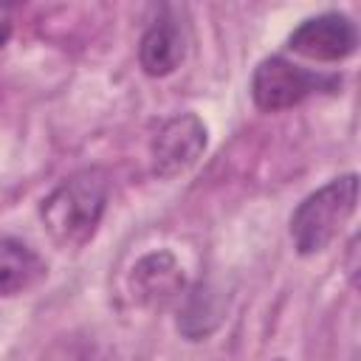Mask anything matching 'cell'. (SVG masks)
<instances>
[{
	"label": "cell",
	"mask_w": 361,
	"mask_h": 361,
	"mask_svg": "<svg viewBox=\"0 0 361 361\" xmlns=\"http://www.w3.org/2000/svg\"><path fill=\"white\" fill-rule=\"evenodd\" d=\"M110 197L104 169L90 166L65 178L39 203V220L59 248H82L99 228Z\"/></svg>",
	"instance_id": "1"
},
{
	"label": "cell",
	"mask_w": 361,
	"mask_h": 361,
	"mask_svg": "<svg viewBox=\"0 0 361 361\" xmlns=\"http://www.w3.org/2000/svg\"><path fill=\"white\" fill-rule=\"evenodd\" d=\"M358 203V175L347 172L341 178L327 180L322 189L310 192L290 214V240L299 257L322 254L347 220L355 214Z\"/></svg>",
	"instance_id": "2"
},
{
	"label": "cell",
	"mask_w": 361,
	"mask_h": 361,
	"mask_svg": "<svg viewBox=\"0 0 361 361\" xmlns=\"http://www.w3.org/2000/svg\"><path fill=\"white\" fill-rule=\"evenodd\" d=\"M338 87V73L307 71L288 56H265L251 73V99L265 113L290 110L316 93H336Z\"/></svg>",
	"instance_id": "3"
},
{
	"label": "cell",
	"mask_w": 361,
	"mask_h": 361,
	"mask_svg": "<svg viewBox=\"0 0 361 361\" xmlns=\"http://www.w3.org/2000/svg\"><path fill=\"white\" fill-rule=\"evenodd\" d=\"M206 141H209V130L197 113H178L166 118L149 144L152 172L164 180L189 172L206 152Z\"/></svg>",
	"instance_id": "4"
},
{
	"label": "cell",
	"mask_w": 361,
	"mask_h": 361,
	"mask_svg": "<svg viewBox=\"0 0 361 361\" xmlns=\"http://www.w3.org/2000/svg\"><path fill=\"white\" fill-rule=\"evenodd\" d=\"M288 48L313 62H341L355 54L358 31L344 11H322L288 34Z\"/></svg>",
	"instance_id": "5"
},
{
	"label": "cell",
	"mask_w": 361,
	"mask_h": 361,
	"mask_svg": "<svg viewBox=\"0 0 361 361\" xmlns=\"http://www.w3.org/2000/svg\"><path fill=\"white\" fill-rule=\"evenodd\" d=\"M130 293L141 307L161 310L180 302L186 293V276L178 257L166 248L144 254L130 271Z\"/></svg>",
	"instance_id": "6"
},
{
	"label": "cell",
	"mask_w": 361,
	"mask_h": 361,
	"mask_svg": "<svg viewBox=\"0 0 361 361\" xmlns=\"http://www.w3.org/2000/svg\"><path fill=\"white\" fill-rule=\"evenodd\" d=\"M186 59V28L183 23L172 14V8H164L158 20L144 31L138 42V62L147 76H169L180 68Z\"/></svg>",
	"instance_id": "7"
},
{
	"label": "cell",
	"mask_w": 361,
	"mask_h": 361,
	"mask_svg": "<svg viewBox=\"0 0 361 361\" xmlns=\"http://www.w3.org/2000/svg\"><path fill=\"white\" fill-rule=\"evenodd\" d=\"M226 319V296L212 282H197L189 293L180 296L175 327L186 341L209 338Z\"/></svg>",
	"instance_id": "8"
},
{
	"label": "cell",
	"mask_w": 361,
	"mask_h": 361,
	"mask_svg": "<svg viewBox=\"0 0 361 361\" xmlns=\"http://www.w3.org/2000/svg\"><path fill=\"white\" fill-rule=\"evenodd\" d=\"M48 274L42 257L23 240H0V296H17L39 285Z\"/></svg>",
	"instance_id": "9"
},
{
	"label": "cell",
	"mask_w": 361,
	"mask_h": 361,
	"mask_svg": "<svg viewBox=\"0 0 361 361\" xmlns=\"http://www.w3.org/2000/svg\"><path fill=\"white\" fill-rule=\"evenodd\" d=\"M48 361H90V355L82 347H59Z\"/></svg>",
	"instance_id": "10"
},
{
	"label": "cell",
	"mask_w": 361,
	"mask_h": 361,
	"mask_svg": "<svg viewBox=\"0 0 361 361\" xmlns=\"http://www.w3.org/2000/svg\"><path fill=\"white\" fill-rule=\"evenodd\" d=\"M8 37H11V25L8 23H0V48L8 42Z\"/></svg>",
	"instance_id": "11"
}]
</instances>
